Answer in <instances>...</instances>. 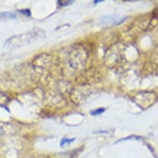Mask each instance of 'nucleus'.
I'll return each instance as SVG.
<instances>
[{
	"instance_id": "nucleus-1",
	"label": "nucleus",
	"mask_w": 158,
	"mask_h": 158,
	"mask_svg": "<svg viewBox=\"0 0 158 158\" xmlns=\"http://www.w3.org/2000/svg\"><path fill=\"white\" fill-rule=\"evenodd\" d=\"M44 36H45V32L43 30H41L40 28H35L30 31H26L24 33L15 35V36L9 37L5 41L4 47H10V48L22 47V46L31 43L32 41L37 40L38 38L43 37Z\"/></svg>"
},
{
	"instance_id": "nucleus-2",
	"label": "nucleus",
	"mask_w": 158,
	"mask_h": 158,
	"mask_svg": "<svg viewBox=\"0 0 158 158\" xmlns=\"http://www.w3.org/2000/svg\"><path fill=\"white\" fill-rule=\"evenodd\" d=\"M0 17L3 18H15L17 15L13 12H3L0 13Z\"/></svg>"
},
{
	"instance_id": "nucleus-3",
	"label": "nucleus",
	"mask_w": 158,
	"mask_h": 158,
	"mask_svg": "<svg viewBox=\"0 0 158 158\" xmlns=\"http://www.w3.org/2000/svg\"><path fill=\"white\" fill-rule=\"evenodd\" d=\"M105 109L104 108H100V109H97L95 110H93V111L90 113V114L94 115V116H96V115H99L103 114L104 112Z\"/></svg>"
},
{
	"instance_id": "nucleus-4",
	"label": "nucleus",
	"mask_w": 158,
	"mask_h": 158,
	"mask_svg": "<svg viewBox=\"0 0 158 158\" xmlns=\"http://www.w3.org/2000/svg\"><path fill=\"white\" fill-rule=\"evenodd\" d=\"M74 3L73 1H58V4H60L61 6H68V5H71L72 3Z\"/></svg>"
},
{
	"instance_id": "nucleus-5",
	"label": "nucleus",
	"mask_w": 158,
	"mask_h": 158,
	"mask_svg": "<svg viewBox=\"0 0 158 158\" xmlns=\"http://www.w3.org/2000/svg\"><path fill=\"white\" fill-rule=\"evenodd\" d=\"M19 12H21L22 14H24L26 16H30L31 15V12L29 9H22L19 10Z\"/></svg>"
},
{
	"instance_id": "nucleus-6",
	"label": "nucleus",
	"mask_w": 158,
	"mask_h": 158,
	"mask_svg": "<svg viewBox=\"0 0 158 158\" xmlns=\"http://www.w3.org/2000/svg\"><path fill=\"white\" fill-rule=\"evenodd\" d=\"M74 139H64V140H62V142H61V144H63L64 143H71V142H73Z\"/></svg>"
},
{
	"instance_id": "nucleus-7",
	"label": "nucleus",
	"mask_w": 158,
	"mask_h": 158,
	"mask_svg": "<svg viewBox=\"0 0 158 158\" xmlns=\"http://www.w3.org/2000/svg\"><path fill=\"white\" fill-rule=\"evenodd\" d=\"M100 2H103V1H95L94 3H100Z\"/></svg>"
}]
</instances>
